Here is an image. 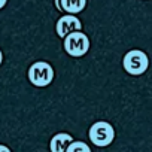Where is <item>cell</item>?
<instances>
[{
	"instance_id": "52a82bcc",
	"label": "cell",
	"mask_w": 152,
	"mask_h": 152,
	"mask_svg": "<svg viewBox=\"0 0 152 152\" xmlns=\"http://www.w3.org/2000/svg\"><path fill=\"white\" fill-rule=\"evenodd\" d=\"M61 2V11L66 14H81L85 6H87V0H60Z\"/></svg>"
},
{
	"instance_id": "8fae6325",
	"label": "cell",
	"mask_w": 152,
	"mask_h": 152,
	"mask_svg": "<svg viewBox=\"0 0 152 152\" xmlns=\"http://www.w3.org/2000/svg\"><path fill=\"white\" fill-rule=\"evenodd\" d=\"M6 3H8V0H0V9H3L6 6Z\"/></svg>"
},
{
	"instance_id": "ba28073f",
	"label": "cell",
	"mask_w": 152,
	"mask_h": 152,
	"mask_svg": "<svg viewBox=\"0 0 152 152\" xmlns=\"http://www.w3.org/2000/svg\"><path fill=\"white\" fill-rule=\"evenodd\" d=\"M66 152H91V148L87 143L81 142V140H73L69 145V148H67Z\"/></svg>"
},
{
	"instance_id": "8992f818",
	"label": "cell",
	"mask_w": 152,
	"mask_h": 152,
	"mask_svg": "<svg viewBox=\"0 0 152 152\" xmlns=\"http://www.w3.org/2000/svg\"><path fill=\"white\" fill-rule=\"evenodd\" d=\"M72 142H73V137L69 133H64V131L57 133L49 142V151L51 152H66Z\"/></svg>"
},
{
	"instance_id": "7a4b0ae2",
	"label": "cell",
	"mask_w": 152,
	"mask_h": 152,
	"mask_svg": "<svg viewBox=\"0 0 152 152\" xmlns=\"http://www.w3.org/2000/svg\"><path fill=\"white\" fill-rule=\"evenodd\" d=\"M122 67L124 70L131 75V76H140L143 75L148 67H149V58L146 55V52L140 51V49H131L128 51L124 58H122Z\"/></svg>"
},
{
	"instance_id": "7c38bea8",
	"label": "cell",
	"mask_w": 152,
	"mask_h": 152,
	"mask_svg": "<svg viewBox=\"0 0 152 152\" xmlns=\"http://www.w3.org/2000/svg\"><path fill=\"white\" fill-rule=\"evenodd\" d=\"M2 63H3V52L0 49V66H2Z\"/></svg>"
},
{
	"instance_id": "9c48e42d",
	"label": "cell",
	"mask_w": 152,
	"mask_h": 152,
	"mask_svg": "<svg viewBox=\"0 0 152 152\" xmlns=\"http://www.w3.org/2000/svg\"><path fill=\"white\" fill-rule=\"evenodd\" d=\"M0 152H12L8 146H5V145H0Z\"/></svg>"
},
{
	"instance_id": "3957f363",
	"label": "cell",
	"mask_w": 152,
	"mask_h": 152,
	"mask_svg": "<svg viewBox=\"0 0 152 152\" xmlns=\"http://www.w3.org/2000/svg\"><path fill=\"white\" fill-rule=\"evenodd\" d=\"M63 46L70 57L79 58L90 51V39L84 31H73L64 37Z\"/></svg>"
},
{
	"instance_id": "30bf717a",
	"label": "cell",
	"mask_w": 152,
	"mask_h": 152,
	"mask_svg": "<svg viewBox=\"0 0 152 152\" xmlns=\"http://www.w3.org/2000/svg\"><path fill=\"white\" fill-rule=\"evenodd\" d=\"M54 3H55V8L58 11H61V2H60V0H54Z\"/></svg>"
},
{
	"instance_id": "6da1fadb",
	"label": "cell",
	"mask_w": 152,
	"mask_h": 152,
	"mask_svg": "<svg viewBox=\"0 0 152 152\" xmlns=\"http://www.w3.org/2000/svg\"><path fill=\"white\" fill-rule=\"evenodd\" d=\"M28 81L37 88H45L54 81V69L48 61H36L28 67Z\"/></svg>"
},
{
	"instance_id": "277c9868",
	"label": "cell",
	"mask_w": 152,
	"mask_h": 152,
	"mask_svg": "<svg viewBox=\"0 0 152 152\" xmlns=\"http://www.w3.org/2000/svg\"><path fill=\"white\" fill-rule=\"evenodd\" d=\"M88 137L91 143H94L99 148H106L109 146L113 139H115V130L110 122L107 121H97L91 125L88 131Z\"/></svg>"
},
{
	"instance_id": "5b68a950",
	"label": "cell",
	"mask_w": 152,
	"mask_h": 152,
	"mask_svg": "<svg viewBox=\"0 0 152 152\" xmlns=\"http://www.w3.org/2000/svg\"><path fill=\"white\" fill-rule=\"evenodd\" d=\"M55 31H57V36L64 39L69 33L82 31V23H81V20L76 15L66 14V15L58 18V21L55 24Z\"/></svg>"
}]
</instances>
